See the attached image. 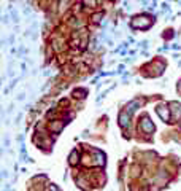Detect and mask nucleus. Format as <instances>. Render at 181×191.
Instances as JSON below:
<instances>
[{"label":"nucleus","instance_id":"f257e3e1","mask_svg":"<svg viewBox=\"0 0 181 191\" xmlns=\"http://www.w3.org/2000/svg\"><path fill=\"white\" fill-rule=\"evenodd\" d=\"M132 27L133 29H148V27L152 24V19L149 18V16H135V18L132 19Z\"/></svg>","mask_w":181,"mask_h":191},{"label":"nucleus","instance_id":"f03ea898","mask_svg":"<svg viewBox=\"0 0 181 191\" xmlns=\"http://www.w3.org/2000/svg\"><path fill=\"white\" fill-rule=\"evenodd\" d=\"M156 113L159 115L162 121H170V108H167L165 105H157Z\"/></svg>","mask_w":181,"mask_h":191},{"label":"nucleus","instance_id":"7ed1b4c3","mask_svg":"<svg viewBox=\"0 0 181 191\" xmlns=\"http://www.w3.org/2000/svg\"><path fill=\"white\" fill-rule=\"evenodd\" d=\"M140 129L146 134H151L152 131H154V124L149 121V118H143V121L140 123Z\"/></svg>","mask_w":181,"mask_h":191},{"label":"nucleus","instance_id":"20e7f679","mask_svg":"<svg viewBox=\"0 0 181 191\" xmlns=\"http://www.w3.org/2000/svg\"><path fill=\"white\" fill-rule=\"evenodd\" d=\"M129 123H130V115L127 111H121L119 113V126L121 127H127Z\"/></svg>","mask_w":181,"mask_h":191},{"label":"nucleus","instance_id":"39448f33","mask_svg":"<svg viewBox=\"0 0 181 191\" xmlns=\"http://www.w3.org/2000/svg\"><path fill=\"white\" fill-rule=\"evenodd\" d=\"M141 104H143V100H140V99H135V100H132L130 104H127V110H126V111H127L129 115H132L133 111L137 110V107H140Z\"/></svg>","mask_w":181,"mask_h":191},{"label":"nucleus","instance_id":"423d86ee","mask_svg":"<svg viewBox=\"0 0 181 191\" xmlns=\"http://www.w3.org/2000/svg\"><path fill=\"white\" fill-rule=\"evenodd\" d=\"M69 162L72 166H75V164H78L80 162V151L78 150H73L72 153H70V158H69Z\"/></svg>","mask_w":181,"mask_h":191},{"label":"nucleus","instance_id":"0eeeda50","mask_svg":"<svg viewBox=\"0 0 181 191\" xmlns=\"http://www.w3.org/2000/svg\"><path fill=\"white\" fill-rule=\"evenodd\" d=\"M94 155L97 156V161H95V164H97V166H103V164H105V155L100 153L99 150H94Z\"/></svg>","mask_w":181,"mask_h":191},{"label":"nucleus","instance_id":"6e6552de","mask_svg":"<svg viewBox=\"0 0 181 191\" xmlns=\"http://www.w3.org/2000/svg\"><path fill=\"white\" fill-rule=\"evenodd\" d=\"M170 107H173V111H175V116L176 118H181V105L176 104V102H172Z\"/></svg>","mask_w":181,"mask_h":191},{"label":"nucleus","instance_id":"1a4fd4ad","mask_svg":"<svg viewBox=\"0 0 181 191\" xmlns=\"http://www.w3.org/2000/svg\"><path fill=\"white\" fill-rule=\"evenodd\" d=\"M64 127V123H51V129H53V131H56V132H59L60 129Z\"/></svg>","mask_w":181,"mask_h":191},{"label":"nucleus","instance_id":"9d476101","mask_svg":"<svg viewBox=\"0 0 181 191\" xmlns=\"http://www.w3.org/2000/svg\"><path fill=\"white\" fill-rule=\"evenodd\" d=\"M73 94H75V97H84V96H86V89H78V91H75Z\"/></svg>","mask_w":181,"mask_h":191},{"label":"nucleus","instance_id":"9b49d317","mask_svg":"<svg viewBox=\"0 0 181 191\" xmlns=\"http://www.w3.org/2000/svg\"><path fill=\"white\" fill-rule=\"evenodd\" d=\"M67 10V0H60V11Z\"/></svg>","mask_w":181,"mask_h":191},{"label":"nucleus","instance_id":"f8f14e48","mask_svg":"<svg viewBox=\"0 0 181 191\" xmlns=\"http://www.w3.org/2000/svg\"><path fill=\"white\" fill-rule=\"evenodd\" d=\"M84 2H86V5H92V7L95 5V2H94V0H84Z\"/></svg>","mask_w":181,"mask_h":191},{"label":"nucleus","instance_id":"ddd939ff","mask_svg":"<svg viewBox=\"0 0 181 191\" xmlns=\"http://www.w3.org/2000/svg\"><path fill=\"white\" fill-rule=\"evenodd\" d=\"M178 91L181 92V81H179V85H178Z\"/></svg>","mask_w":181,"mask_h":191}]
</instances>
